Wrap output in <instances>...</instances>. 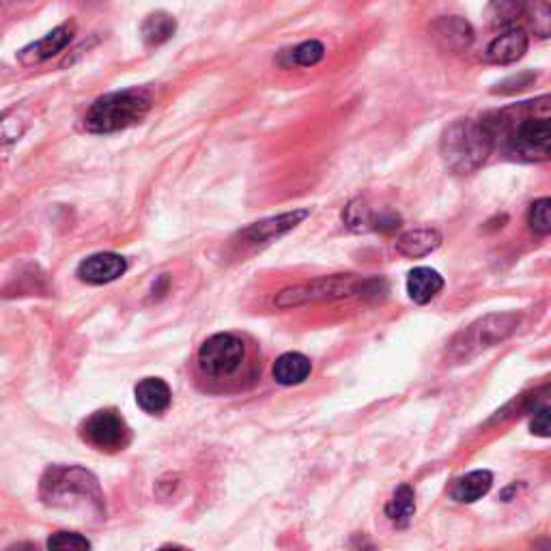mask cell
Returning <instances> with one entry per match:
<instances>
[{
	"label": "cell",
	"mask_w": 551,
	"mask_h": 551,
	"mask_svg": "<svg viewBox=\"0 0 551 551\" xmlns=\"http://www.w3.org/2000/svg\"><path fill=\"white\" fill-rule=\"evenodd\" d=\"M493 151L521 162H547L551 155V97L541 95L487 115Z\"/></svg>",
	"instance_id": "1"
},
{
	"label": "cell",
	"mask_w": 551,
	"mask_h": 551,
	"mask_svg": "<svg viewBox=\"0 0 551 551\" xmlns=\"http://www.w3.org/2000/svg\"><path fill=\"white\" fill-rule=\"evenodd\" d=\"M39 496L44 504L102 519L106 515L104 493L97 478L78 465H52L41 476Z\"/></svg>",
	"instance_id": "2"
},
{
	"label": "cell",
	"mask_w": 551,
	"mask_h": 551,
	"mask_svg": "<svg viewBox=\"0 0 551 551\" xmlns=\"http://www.w3.org/2000/svg\"><path fill=\"white\" fill-rule=\"evenodd\" d=\"M446 168L455 175H472L485 166L493 153V138L483 119H459L450 123L440 140Z\"/></svg>",
	"instance_id": "3"
},
{
	"label": "cell",
	"mask_w": 551,
	"mask_h": 551,
	"mask_svg": "<svg viewBox=\"0 0 551 551\" xmlns=\"http://www.w3.org/2000/svg\"><path fill=\"white\" fill-rule=\"evenodd\" d=\"M151 95L145 89H125L100 97L84 115V127L91 134H115L147 117Z\"/></svg>",
	"instance_id": "4"
},
{
	"label": "cell",
	"mask_w": 551,
	"mask_h": 551,
	"mask_svg": "<svg viewBox=\"0 0 551 551\" xmlns=\"http://www.w3.org/2000/svg\"><path fill=\"white\" fill-rule=\"evenodd\" d=\"M386 291V282L379 278H358L351 274H336L308 282V285H298L278 293L274 304L278 308H295L310 302L323 300H343L349 295H358V298H379V293Z\"/></svg>",
	"instance_id": "5"
},
{
	"label": "cell",
	"mask_w": 551,
	"mask_h": 551,
	"mask_svg": "<svg viewBox=\"0 0 551 551\" xmlns=\"http://www.w3.org/2000/svg\"><path fill=\"white\" fill-rule=\"evenodd\" d=\"M248 347L235 334H214L199 349V369L207 379H233L246 366Z\"/></svg>",
	"instance_id": "6"
},
{
	"label": "cell",
	"mask_w": 551,
	"mask_h": 551,
	"mask_svg": "<svg viewBox=\"0 0 551 551\" xmlns=\"http://www.w3.org/2000/svg\"><path fill=\"white\" fill-rule=\"evenodd\" d=\"M517 326H519V317L513 313H502V315L498 313V315H487L483 319H478L450 343L452 356L457 360H470L483 349H489L493 345L506 341V338L517 330Z\"/></svg>",
	"instance_id": "7"
},
{
	"label": "cell",
	"mask_w": 551,
	"mask_h": 551,
	"mask_svg": "<svg viewBox=\"0 0 551 551\" xmlns=\"http://www.w3.org/2000/svg\"><path fill=\"white\" fill-rule=\"evenodd\" d=\"M82 440L102 452H117L130 444L132 433L117 409H100L84 420Z\"/></svg>",
	"instance_id": "8"
},
{
	"label": "cell",
	"mask_w": 551,
	"mask_h": 551,
	"mask_svg": "<svg viewBox=\"0 0 551 551\" xmlns=\"http://www.w3.org/2000/svg\"><path fill=\"white\" fill-rule=\"evenodd\" d=\"M310 216L308 209H293V211H285V214L280 216H272L265 218L261 222L250 224L248 229L242 231V237L246 239L248 244H267L274 242V239L291 233L293 229H298V226Z\"/></svg>",
	"instance_id": "9"
},
{
	"label": "cell",
	"mask_w": 551,
	"mask_h": 551,
	"mask_svg": "<svg viewBox=\"0 0 551 551\" xmlns=\"http://www.w3.org/2000/svg\"><path fill=\"white\" fill-rule=\"evenodd\" d=\"M127 272V261L115 252H100L78 265V278L89 285H108Z\"/></svg>",
	"instance_id": "10"
},
{
	"label": "cell",
	"mask_w": 551,
	"mask_h": 551,
	"mask_svg": "<svg viewBox=\"0 0 551 551\" xmlns=\"http://www.w3.org/2000/svg\"><path fill=\"white\" fill-rule=\"evenodd\" d=\"M431 33H433L437 44H440V48H444L448 52L468 50L474 41L472 24L459 16H448V18L435 20L431 26Z\"/></svg>",
	"instance_id": "11"
},
{
	"label": "cell",
	"mask_w": 551,
	"mask_h": 551,
	"mask_svg": "<svg viewBox=\"0 0 551 551\" xmlns=\"http://www.w3.org/2000/svg\"><path fill=\"white\" fill-rule=\"evenodd\" d=\"M72 37H74V24L56 26L54 31L48 33L44 39H39V41H35V44L26 46L18 54V59H20L22 65L44 63V61L52 59V56L63 52L69 46V41H72Z\"/></svg>",
	"instance_id": "12"
},
{
	"label": "cell",
	"mask_w": 551,
	"mask_h": 551,
	"mask_svg": "<svg viewBox=\"0 0 551 551\" xmlns=\"http://www.w3.org/2000/svg\"><path fill=\"white\" fill-rule=\"evenodd\" d=\"M528 35L521 28H508L506 33L498 35L485 50V59L493 65H511L517 63L528 52Z\"/></svg>",
	"instance_id": "13"
},
{
	"label": "cell",
	"mask_w": 551,
	"mask_h": 551,
	"mask_svg": "<svg viewBox=\"0 0 551 551\" xmlns=\"http://www.w3.org/2000/svg\"><path fill=\"white\" fill-rule=\"evenodd\" d=\"M444 289V278L433 267H414L407 276V295L409 300L425 306L435 300Z\"/></svg>",
	"instance_id": "14"
},
{
	"label": "cell",
	"mask_w": 551,
	"mask_h": 551,
	"mask_svg": "<svg viewBox=\"0 0 551 551\" xmlns=\"http://www.w3.org/2000/svg\"><path fill=\"white\" fill-rule=\"evenodd\" d=\"M440 246H442V233L433 229V226H418V229L405 231L397 239V250L403 254V257H409V259L427 257V254L435 252Z\"/></svg>",
	"instance_id": "15"
},
{
	"label": "cell",
	"mask_w": 551,
	"mask_h": 551,
	"mask_svg": "<svg viewBox=\"0 0 551 551\" xmlns=\"http://www.w3.org/2000/svg\"><path fill=\"white\" fill-rule=\"evenodd\" d=\"M136 394V403L140 405V409L147 414H164L168 407H171L173 394L171 388L164 379L160 377H147L143 381H138V386L134 390Z\"/></svg>",
	"instance_id": "16"
},
{
	"label": "cell",
	"mask_w": 551,
	"mask_h": 551,
	"mask_svg": "<svg viewBox=\"0 0 551 551\" xmlns=\"http://www.w3.org/2000/svg\"><path fill=\"white\" fill-rule=\"evenodd\" d=\"M493 487V474L489 470H474L455 480L450 489V496L461 504H474L480 498H485Z\"/></svg>",
	"instance_id": "17"
},
{
	"label": "cell",
	"mask_w": 551,
	"mask_h": 551,
	"mask_svg": "<svg viewBox=\"0 0 551 551\" xmlns=\"http://www.w3.org/2000/svg\"><path fill=\"white\" fill-rule=\"evenodd\" d=\"M310 371H313V364H310V360L304 356V353L289 351V353H282V356L274 362L272 375L280 386H298L310 377Z\"/></svg>",
	"instance_id": "18"
},
{
	"label": "cell",
	"mask_w": 551,
	"mask_h": 551,
	"mask_svg": "<svg viewBox=\"0 0 551 551\" xmlns=\"http://www.w3.org/2000/svg\"><path fill=\"white\" fill-rule=\"evenodd\" d=\"M416 513V491L412 485L403 483L392 493V500L386 504V517L397 528H405Z\"/></svg>",
	"instance_id": "19"
},
{
	"label": "cell",
	"mask_w": 551,
	"mask_h": 551,
	"mask_svg": "<svg viewBox=\"0 0 551 551\" xmlns=\"http://www.w3.org/2000/svg\"><path fill=\"white\" fill-rule=\"evenodd\" d=\"M175 31H177V20L164 11L151 13V16L143 22V28H140L147 46L166 44V41L175 35Z\"/></svg>",
	"instance_id": "20"
},
{
	"label": "cell",
	"mask_w": 551,
	"mask_h": 551,
	"mask_svg": "<svg viewBox=\"0 0 551 551\" xmlns=\"http://www.w3.org/2000/svg\"><path fill=\"white\" fill-rule=\"evenodd\" d=\"M530 0H491L489 13L496 24H515L528 11Z\"/></svg>",
	"instance_id": "21"
},
{
	"label": "cell",
	"mask_w": 551,
	"mask_h": 551,
	"mask_svg": "<svg viewBox=\"0 0 551 551\" xmlns=\"http://www.w3.org/2000/svg\"><path fill=\"white\" fill-rule=\"evenodd\" d=\"M375 211L366 205L364 201H353L347 205L343 220L353 231H371V222H373Z\"/></svg>",
	"instance_id": "22"
},
{
	"label": "cell",
	"mask_w": 551,
	"mask_h": 551,
	"mask_svg": "<svg viewBox=\"0 0 551 551\" xmlns=\"http://www.w3.org/2000/svg\"><path fill=\"white\" fill-rule=\"evenodd\" d=\"M549 209H551V201L547 199H539L534 201L530 205V211H528V224H530V231L536 233V235H549L551 231V218H549Z\"/></svg>",
	"instance_id": "23"
},
{
	"label": "cell",
	"mask_w": 551,
	"mask_h": 551,
	"mask_svg": "<svg viewBox=\"0 0 551 551\" xmlns=\"http://www.w3.org/2000/svg\"><path fill=\"white\" fill-rule=\"evenodd\" d=\"M323 56H326V48H323L321 41L310 39L291 52V61L300 67H313L323 61Z\"/></svg>",
	"instance_id": "24"
},
{
	"label": "cell",
	"mask_w": 551,
	"mask_h": 551,
	"mask_svg": "<svg viewBox=\"0 0 551 551\" xmlns=\"http://www.w3.org/2000/svg\"><path fill=\"white\" fill-rule=\"evenodd\" d=\"M50 549H59V551H82V549H91V543L84 539V536L76 532H56L48 539Z\"/></svg>",
	"instance_id": "25"
},
{
	"label": "cell",
	"mask_w": 551,
	"mask_h": 551,
	"mask_svg": "<svg viewBox=\"0 0 551 551\" xmlns=\"http://www.w3.org/2000/svg\"><path fill=\"white\" fill-rule=\"evenodd\" d=\"M532 5V28L539 37L549 35V7L545 0H530Z\"/></svg>",
	"instance_id": "26"
},
{
	"label": "cell",
	"mask_w": 551,
	"mask_h": 551,
	"mask_svg": "<svg viewBox=\"0 0 551 551\" xmlns=\"http://www.w3.org/2000/svg\"><path fill=\"white\" fill-rule=\"evenodd\" d=\"M532 422H530V431L539 437H549V405L543 401L541 405H536L532 409Z\"/></svg>",
	"instance_id": "27"
},
{
	"label": "cell",
	"mask_w": 551,
	"mask_h": 551,
	"mask_svg": "<svg viewBox=\"0 0 551 551\" xmlns=\"http://www.w3.org/2000/svg\"><path fill=\"white\" fill-rule=\"evenodd\" d=\"M534 80H536L534 74H519V76H515V78H508V80H504L502 84H498L496 93H515V91H524V89L530 87V84H532Z\"/></svg>",
	"instance_id": "28"
}]
</instances>
